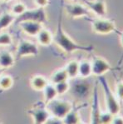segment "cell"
Segmentation results:
<instances>
[{
  "mask_svg": "<svg viewBox=\"0 0 123 124\" xmlns=\"http://www.w3.org/2000/svg\"><path fill=\"white\" fill-rule=\"evenodd\" d=\"M48 84V78L42 75H35L30 80V85L31 87L35 91L42 92L44 87Z\"/></svg>",
  "mask_w": 123,
  "mask_h": 124,
  "instance_id": "obj_15",
  "label": "cell"
},
{
  "mask_svg": "<svg viewBox=\"0 0 123 124\" xmlns=\"http://www.w3.org/2000/svg\"><path fill=\"white\" fill-rule=\"evenodd\" d=\"M65 11L67 14L72 18L90 16L91 14V11L86 5H83L77 2H72L71 3L65 4Z\"/></svg>",
  "mask_w": 123,
  "mask_h": 124,
  "instance_id": "obj_6",
  "label": "cell"
},
{
  "mask_svg": "<svg viewBox=\"0 0 123 124\" xmlns=\"http://www.w3.org/2000/svg\"><path fill=\"white\" fill-rule=\"evenodd\" d=\"M99 81H100V83H101V86H102V88H103L107 112H109L110 113H111L112 115H117V114H119V112H120L121 107L116 98V96H115V94L112 93V91H111V87H110L108 83H107V81L106 80L105 78H103L102 76H100Z\"/></svg>",
  "mask_w": 123,
  "mask_h": 124,
  "instance_id": "obj_3",
  "label": "cell"
},
{
  "mask_svg": "<svg viewBox=\"0 0 123 124\" xmlns=\"http://www.w3.org/2000/svg\"><path fill=\"white\" fill-rule=\"evenodd\" d=\"M45 106L50 115L57 117L62 120L73 108L72 104L69 101L62 100L58 98L46 103Z\"/></svg>",
  "mask_w": 123,
  "mask_h": 124,
  "instance_id": "obj_2",
  "label": "cell"
},
{
  "mask_svg": "<svg viewBox=\"0 0 123 124\" xmlns=\"http://www.w3.org/2000/svg\"><path fill=\"white\" fill-rule=\"evenodd\" d=\"M81 117L78 112L72 109L62 118V123L64 124H78L81 123Z\"/></svg>",
  "mask_w": 123,
  "mask_h": 124,
  "instance_id": "obj_21",
  "label": "cell"
},
{
  "mask_svg": "<svg viewBox=\"0 0 123 124\" xmlns=\"http://www.w3.org/2000/svg\"><path fill=\"white\" fill-rule=\"evenodd\" d=\"M20 29L29 37H36L43 28V24L35 21H23L18 23Z\"/></svg>",
  "mask_w": 123,
  "mask_h": 124,
  "instance_id": "obj_10",
  "label": "cell"
},
{
  "mask_svg": "<svg viewBox=\"0 0 123 124\" xmlns=\"http://www.w3.org/2000/svg\"><path fill=\"white\" fill-rule=\"evenodd\" d=\"M92 28L94 33L106 35L116 30V24L112 21L106 18H97L92 21Z\"/></svg>",
  "mask_w": 123,
  "mask_h": 124,
  "instance_id": "obj_7",
  "label": "cell"
},
{
  "mask_svg": "<svg viewBox=\"0 0 123 124\" xmlns=\"http://www.w3.org/2000/svg\"><path fill=\"white\" fill-rule=\"evenodd\" d=\"M27 9H28L27 6H26L23 3H22V2H20V1H18L16 3L12 5L10 13H12V14H14L15 17H18V16H19V15L22 14Z\"/></svg>",
  "mask_w": 123,
  "mask_h": 124,
  "instance_id": "obj_24",
  "label": "cell"
},
{
  "mask_svg": "<svg viewBox=\"0 0 123 124\" xmlns=\"http://www.w3.org/2000/svg\"><path fill=\"white\" fill-rule=\"evenodd\" d=\"M14 85V78L9 75L2 74L0 76V89L8 90Z\"/></svg>",
  "mask_w": 123,
  "mask_h": 124,
  "instance_id": "obj_23",
  "label": "cell"
},
{
  "mask_svg": "<svg viewBox=\"0 0 123 124\" xmlns=\"http://www.w3.org/2000/svg\"><path fill=\"white\" fill-rule=\"evenodd\" d=\"M70 2H77V0H69Z\"/></svg>",
  "mask_w": 123,
  "mask_h": 124,
  "instance_id": "obj_35",
  "label": "cell"
},
{
  "mask_svg": "<svg viewBox=\"0 0 123 124\" xmlns=\"http://www.w3.org/2000/svg\"><path fill=\"white\" fill-rule=\"evenodd\" d=\"M28 114L35 124H44L50 117V113L45 107H34L28 110Z\"/></svg>",
  "mask_w": 123,
  "mask_h": 124,
  "instance_id": "obj_8",
  "label": "cell"
},
{
  "mask_svg": "<svg viewBox=\"0 0 123 124\" xmlns=\"http://www.w3.org/2000/svg\"><path fill=\"white\" fill-rule=\"evenodd\" d=\"M92 74V62L87 60H82L79 62L78 76L82 78H87Z\"/></svg>",
  "mask_w": 123,
  "mask_h": 124,
  "instance_id": "obj_18",
  "label": "cell"
},
{
  "mask_svg": "<svg viewBox=\"0 0 123 124\" xmlns=\"http://www.w3.org/2000/svg\"><path fill=\"white\" fill-rule=\"evenodd\" d=\"M33 3L38 8H46L49 4V0H33Z\"/></svg>",
  "mask_w": 123,
  "mask_h": 124,
  "instance_id": "obj_29",
  "label": "cell"
},
{
  "mask_svg": "<svg viewBox=\"0 0 123 124\" xmlns=\"http://www.w3.org/2000/svg\"><path fill=\"white\" fill-rule=\"evenodd\" d=\"M85 5L93 14L98 17H104L107 14V4L103 0L85 1Z\"/></svg>",
  "mask_w": 123,
  "mask_h": 124,
  "instance_id": "obj_11",
  "label": "cell"
},
{
  "mask_svg": "<svg viewBox=\"0 0 123 124\" xmlns=\"http://www.w3.org/2000/svg\"><path fill=\"white\" fill-rule=\"evenodd\" d=\"M121 43H122V45L123 46V33L122 34V36H121Z\"/></svg>",
  "mask_w": 123,
  "mask_h": 124,
  "instance_id": "obj_32",
  "label": "cell"
},
{
  "mask_svg": "<svg viewBox=\"0 0 123 124\" xmlns=\"http://www.w3.org/2000/svg\"><path fill=\"white\" fill-rule=\"evenodd\" d=\"M87 86L88 85H86L84 83L77 82V83L74 85V87H73L72 93H74L75 95H77V97H79V98L84 97L88 92Z\"/></svg>",
  "mask_w": 123,
  "mask_h": 124,
  "instance_id": "obj_22",
  "label": "cell"
},
{
  "mask_svg": "<svg viewBox=\"0 0 123 124\" xmlns=\"http://www.w3.org/2000/svg\"><path fill=\"white\" fill-rule=\"evenodd\" d=\"M68 79V75H67L65 68L56 70L50 77V82L53 84H56V83H60V82L67 81Z\"/></svg>",
  "mask_w": 123,
  "mask_h": 124,
  "instance_id": "obj_20",
  "label": "cell"
},
{
  "mask_svg": "<svg viewBox=\"0 0 123 124\" xmlns=\"http://www.w3.org/2000/svg\"><path fill=\"white\" fill-rule=\"evenodd\" d=\"M92 72L93 75L103 76L111 70V64L101 57H94L92 62Z\"/></svg>",
  "mask_w": 123,
  "mask_h": 124,
  "instance_id": "obj_9",
  "label": "cell"
},
{
  "mask_svg": "<svg viewBox=\"0 0 123 124\" xmlns=\"http://www.w3.org/2000/svg\"><path fill=\"white\" fill-rule=\"evenodd\" d=\"M101 110H100V104L99 99H98V93L97 87H95L93 91V99H92V110H91V123L98 124L99 123V117L101 114Z\"/></svg>",
  "mask_w": 123,
  "mask_h": 124,
  "instance_id": "obj_12",
  "label": "cell"
},
{
  "mask_svg": "<svg viewBox=\"0 0 123 124\" xmlns=\"http://www.w3.org/2000/svg\"><path fill=\"white\" fill-rule=\"evenodd\" d=\"M15 63V58L11 52L3 50L0 52V68L3 69H8L14 67Z\"/></svg>",
  "mask_w": 123,
  "mask_h": 124,
  "instance_id": "obj_13",
  "label": "cell"
},
{
  "mask_svg": "<svg viewBox=\"0 0 123 124\" xmlns=\"http://www.w3.org/2000/svg\"><path fill=\"white\" fill-rule=\"evenodd\" d=\"M3 68H0V76H1L2 74H3Z\"/></svg>",
  "mask_w": 123,
  "mask_h": 124,
  "instance_id": "obj_34",
  "label": "cell"
},
{
  "mask_svg": "<svg viewBox=\"0 0 123 124\" xmlns=\"http://www.w3.org/2000/svg\"><path fill=\"white\" fill-rule=\"evenodd\" d=\"M14 43L13 37L7 32H0V47H9Z\"/></svg>",
  "mask_w": 123,
  "mask_h": 124,
  "instance_id": "obj_25",
  "label": "cell"
},
{
  "mask_svg": "<svg viewBox=\"0 0 123 124\" xmlns=\"http://www.w3.org/2000/svg\"><path fill=\"white\" fill-rule=\"evenodd\" d=\"M113 116L114 115H112L111 113H110L109 112H101L100 117H99V123H102V124L111 123Z\"/></svg>",
  "mask_w": 123,
  "mask_h": 124,
  "instance_id": "obj_27",
  "label": "cell"
},
{
  "mask_svg": "<svg viewBox=\"0 0 123 124\" xmlns=\"http://www.w3.org/2000/svg\"><path fill=\"white\" fill-rule=\"evenodd\" d=\"M79 62L77 60H72L67 62L65 67V70L68 75L69 79H75L78 77Z\"/></svg>",
  "mask_w": 123,
  "mask_h": 124,
  "instance_id": "obj_19",
  "label": "cell"
},
{
  "mask_svg": "<svg viewBox=\"0 0 123 124\" xmlns=\"http://www.w3.org/2000/svg\"><path fill=\"white\" fill-rule=\"evenodd\" d=\"M39 47L37 44L26 39H21L18 42L16 49V57L18 58L26 57H36L39 54Z\"/></svg>",
  "mask_w": 123,
  "mask_h": 124,
  "instance_id": "obj_5",
  "label": "cell"
},
{
  "mask_svg": "<svg viewBox=\"0 0 123 124\" xmlns=\"http://www.w3.org/2000/svg\"><path fill=\"white\" fill-rule=\"evenodd\" d=\"M3 2H4V3H9V2H11L12 0H2Z\"/></svg>",
  "mask_w": 123,
  "mask_h": 124,
  "instance_id": "obj_33",
  "label": "cell"
},
{
  "mask_svg": "<svg viewBox=\"0 0 123 124\" xmlns=\"http://www.w3.org/2000/svg\"><path fill=\"white\" fill-rule=\"evenodd\" d=\"M36 39H37V43L40 46L48 47V46H50L52 43L53 35L49 30L43 28L41 31L36 36Z\"/></svg>",
  "mask_w": 123,
  "mask_h": 124,
  "instance_id": "obj_14",
  "label": "cell"
},
{
  "mask_svg": "<svg viewBox=\"0 0 123 124\" xmlns=\"http://www.w3.org/2000/svg\"><path fill=\"white\" fill-rule=\"evenodd\" d=\"M16 1H20V0H16Z\"/></svg>",
  "mask_w": 123,
  "mask_h": 124,
  "instance_id": "obj_36",
  "label": "cell"
},
{
  "mask_svg": "<svg viewBox=\"0 0 123 124\" xmlns=\"http://www.w3.org/2000/svg\"><path fill=\"white\" fill-rule=\"evenodd\" d=\"M116 93L117 98L123 100V82H119L116 87Z\"/></svg>",
  "mask_w": 123,
  "mask_h": 124,
  "instance_id": "obj_28",
  "label": "cell"
},
{
  "mask_svg": "<svg viewBox=\"0 0 123 124\" xmlns=\"http://www.w3.org/2000/svg\"><path fill=\"white\" fill-rule=\"evenodd\" d=\"M111 123L112 124H123V117H120L117 115H114L112 118V121H111Z\"/></svg>",
  "mask_w": 123,
  "mask_h": 124,
  "instance_id": "obj_31",
  "label": "cell"
},
{
  "mask_svg": "<svg viewBox=\"0 0 123 124\" xmlns=\"http://www.w3.org/2000/svg\"><path fill=\"white\" fill-rule=\"evenodd\" d=\"M23 21H35L44 24L48 22V15L44 8H38L34 9H27L22 14L16 17L14 23L18 24Z\"/></svg>",
  "mask_w": 123,
  "mask_h": 124,
  "instance_id": "obj_4",
  "label": "cell"
},
{
  "mask_svg": "<svg viewBox=\"0 0 123 124\" xmlns=\"http://www.w3.org/2000/svg\"><path fill=\"white\" fill-rule=\"evenodd\" d=\"M16 17L9 13H3L0 15V32L7 29L14 23Z\"/></svg>",
  "mask_w": 123,
  "mask_h": 124,
  "instance_id": "obj_17",
  "label": "cell"
},
{
  "mask_svg": "<svg viewBox=\"0 0 123 124\" xmlns=\"http://www.w3.org/2000/svg\"><path fill=\"white\" fill-rule=\"evenodd\" d=\"M42 92L43 93V99H44L45 103H48V102H51L52 100L58 97L56 88H55V86L52 83H48V84L44 87V89Z\"/></svg>",
  "mask_w": 123,
  "mask_h": 124,
  "instance_id": "obj_16",
  "label": "cell"
},
{
  "mask_svg": "<svg viewBox=\"0 0 123 124\" xmlns=\"http://www.w3.org/2000/svg\"><path fill=\"white\" fill-rule=\"evenodd\" d=\"M47 124H59V123H62V120L60 119V118L57 117H54V116H52L50 115V117H48V119L47 120L46 122Z\"/></svg>",
  "mask_w": 123,
  "mask_h": 124,
  "instance_id": "obj_30",
  "label": "cell"
},
{
  "mask_svg": "<svg viewBox=\"0 0 123 124\" xmlns=\"http://www.w3.org/2000/svg\"><path fill=\"white\" fill-rule=\"evenodd\" d=\"M52 43H54L59 48H61L64 53H67V54H71L76 51H83V52L91 53L94 50V47L91 45L83 46L78 44L70 36L66 33V32L62 28V13H60L59 15L58 27H57L55 34L53 35Z\"/></svg>",
  "mask_w": 123,
  "mask_h": 124,
  "instance_id": "obj_1",
  "label": "cell"
},
{
  "mask_svg": "<svg viewBox=\"0 0 123 124\" xmlns=\"http://www.w3.org/2000/svg\"><path fill=\"white\" fill-rule=\"evenodd\" d=\"M54 86L58 96H62V95L67 93L70 90V84L68 83V80L58 83L56 84H54Z\"/></svg>",
  "mask_w": 123,
  "mask_h": 124,
  "instance_id": "obj_26",
  "label": "cell"
}]
</instances>
